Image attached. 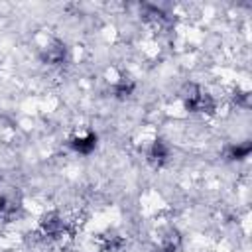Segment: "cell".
I'll list each match as a JSON object with an SVG mask.
<instances>
[{"label": "cell", "mask_w": 252, "mask_h": 252, "mask_svg": "<svg viewBox=\"0 0 252 252\" xmlns=\"http://www.w3.org/2000/svg\"><path fill=\"white\" fill-rule=\"evenodd\" d=\"M96 146V136L94 134H85V136H77L71 140V148L79 154H91Z\"/></svg>", "instance_id": "6da1fadb"}]
</instances>
